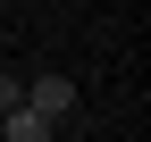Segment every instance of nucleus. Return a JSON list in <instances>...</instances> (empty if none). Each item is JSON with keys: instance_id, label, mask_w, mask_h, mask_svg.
Returning a JSON list of instances; mask_svg holds the SVG:
<instances>
[{"instance_id": "2", "label": "nucleus", "mask_w": 151, "mask_h": 142, "mask_svg": "<svg viewBox=\"0 0 151 142\" xmlns=\"http://www.w3.org/2000/svg\"><path fill=\"white\" fill-rule=\"evenodd\" d=\"M25 100H34V109L50 117V126H59V117L76 109V84H67V75H34V84H25Z\"/></svg>"}, {"instance_id": "3", "label": "nucleus", "mask_w": 151, "mask_h": 142, "mask_svg": "<svg viewBox=\"0 0 151 142\" xmlns=\"http://www.w3.org/2000/svg\"><path fill=\"white\" fill-rule=\"evenodd\" d=\"M17 100H25V84H17L9 67H0V109H17Z\"/></svg>"}, {"instance_id": "1", "label": "nucleus", "mask_w": 151, "mask_h": 142, "mask_svg": "<svg viewBox=\"0 0 151 142\" xmlns=\"http://www.w3.org/2000/svg\"><path fill=\"white\" fill-rule=\"evenodd\" d=\"M59 126H50L42 109H34V100H17V109H0V142H50Z\"/></svg>"}]
</instances>
